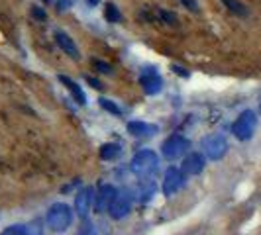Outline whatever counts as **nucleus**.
<instances>
[{
  "label": "nucleus",
  "instance_id": "6e6552de",
  "mask_svg": "<svg viewBox=\"0 0 261 235\" xmlns=\"http://www.w3.org/2000/svg\"><path fill=\"white\" fill-rule=\"evenodd\" d=\"M185 183V174L183 170H179L177 167H171L167 172H165V181H163V194L171 196L175 194Z\"/></svg>",
  "mask_w": 261,
  "mask_h": 235
},
{
  "label": "nucleus",
  "instance_id": "ddd939ff",
  "mask_svg": "<svg viewBox=\"0 0 261 235\" xmlns=\"http://www.w3.org/2000/svg\"><path fill=\"white\" fill-rule=\"evenodd\" d=\"M157 126L153 124H145V122H130L128 124V133H132L134 137H151L153 133H157Z\"/></svg>",
  "mask_w": 261,
  "mask_h": 235
},
{
  "label": "nucleus",
  "instance_id": "9d476101",
  "mask_svg": "<svg viewBox=\"0 0 261 235\" xmlns=\"http://www.w3.org/2000/svg\"><path fill=\"white\" fill-rule=\"evenodd\" d=\"M204 169V157L200 155V153H191V155H187L183 163V174L187 177H191V174H198V172H202Z\"/></svg>",
  "mask_w": 261,
  "mask_h": 235
},
{
  "label": "nucleus",
  "instance_id": "39448f33",
  "mask_svg": "<svg viewBox=\"0 0 261 235\" xmlns=\"http://www.w3.org/2000/svg\"><path fill=\"white\" fill-rule=\"evenodd\" d=\"M161 149H163V155L167 159H177L189 149V141L185 139L183 135H171L169 139H165Z\"/></svg>",
  "mask_w": 261,
  "mask_h": 235
},
{
  "label": "nucleus",
  "instance_id": "6ab92c4d",
  "mask_svg": "<svg viewBox=\"0 0 261 235\" xmlns=\"http://www.w3.org/2000/svg\"><path fill=\"white\" fill-rule=\"evenodd\" d=\"M157 16H159V18H161L165 24H169V26H177V22H179L175 14L167 12V10H163V8H159V10H157Z\"/></svg>",
  "mask_w": 261,
  "mask_h": 235
},
{
  "label": "nucleus",
  "instance_id": "0eeeda50",
  "mask_svg": "<svg viewBox=\"0 0 261 235\" xmlns=\"http://www.w3.org/2000/svg\"><path fill=\"white\" fill-rule=\"evenodd\" d=\"M132 212V198L128 194H116L110 208H108V214L114 218V220H122L126 218Z\"/></svg>",
  "mask_w": 261,
  "mask_h": 235
},
{
  "label": "nucleus",
  "instance_id": "7ed1b4c3",
  "mask_svg": "<svg viewBox=\"0 0 261 235\" xmlns=\"http://www.w3.org/2000/svg\"><path fill=\"white\" fill-rule=\"evenodd\" d=\"M157 163H159V159L153 151H140L138 155L132 159V170H134V174H138V177H147V174H151L153 170H157Z\"/></svg>",
  "mask_w": 261,
  "mask_h": 235
},
{
  "label": "nucleus",
  "instance_id": "412c9836",
  "mask_svg": "<svg viewBox=\"0 0 261 235\" xmlns=\"http://www.w3.org/2000/svg\"><path fill=\"white\" fill-rule=\"evenodd\" d=\"M30 10H32V16H34L36 20H39V22H45V20H47V14H45L43 8H39V6H32Z\"/></svg>",
  "mask_w": 261,
  "mask_h": 235
},
{
  "label": "nucleus",
  "instance_id": "c85d7f7f",
  "mask_svg": "<svg viewBox=\"0 0 261 235\" xmlns=\"http://www.w3.org/2000/svg\"><path fill=\"white\" fill-rule=\"evenodd\" d=\"M43 2H45V4H47V2H51V0H43Z\"/></svg>",
  "mask_w": 261,
  "mask_h": 235
},
{
  "label": "nucleus",
  "instance_id": "4be33fe9",
  "mask_svg": "<svg viewBox=\"0 0 261 235\" xmlns=\"http://www.w3.org/2000/svg\"><path fill=\"white\" fill-rule=\"evenodd\" d=\"M92 65H94V69H96L98 73H102V75H110V73H112V67L108 65V63H105V61H94Z\"/></svg>",
  "mask_w": 261,
  "mask_h": 235
},
{
  "label": "nucleus",
  "instance_id": "dca6fc26",
  "mask_svg": "<svg viewBox=\"0 0 261 235\" xmlns=\"http://www.w3.org/2000/svg\"><path fill=\"white\" fill-rule=\"evenodd\" d=\"M118 155H120V145L118 143H106L100 147V159H105V161H112Z\"/></svg>",
  "mask_w": 261,
  "mask_h": 235
},
{
  "label": "nucleus",
  "instance_id": "f3484780",
  "mask_svg": "<svg viewBox=\"0 0 261 235\" xmlns=\"http://www.w3.org/2000/svg\"><path fill=\"white\" fill-rule=\"evenodd\" d=\"M222 2L228 6V10H230V12L238 14V16H248V8H246L240 0H222Z\"/></svg>",
  "mask_w": 261,
  "mask_h": 235
},
{
  "label": "nucleus",
  "instance_id": "cd10ccee",
  "mask_svg": "<svg viewBox=\"0 0 261 235\" xmlns=\"http://www.w3.org/2000/svg\"><path fill=\"white\" fill-rule=\"evenodd\" d=\"M87 2H89V4H92V6H94V4H98V0H87Z\"/></svg>",
  "mask_w": 261,
  "mask_h": 235
},
{
  "label": "nucleus",
  "instance_id": "1a4fd4ad",
  "mask_svg": "<svg viewBox=\"0 0 261 235\" xmlns=\"http://www.w3.org/2000/svg\"><path fill=\"white\" fill-rule=\"evenodd\" d=\"M116 188L114 186H110V184H105V186H100V190H98V194L94 198V206H96V212L98 214H102V212H108L110 208V204H112V200H114V196H116Z\"/></svg>",
  "mask_w": 261,
  "mask_h": 235
},
{
  "label": "nucleus",
  "instance_id": "9b49d317",
  "mask_svg": "<svg viewBox=\"0 0 261 235\" xmlns=\"http://www.w3.org/2000/svg\"><path fill=\"white\" fill-rule=\"evenodd\" d=\"M91 206H92V188H85L75 198V210H77V214L81 218H85L91 212Z\"/></svg>",
  "mask_w": 261,
  "mask_h": 235
},
{
  "label": "nucleus",
  "instance_id": "b1692460",
  "mask_svg": "<svg viewBox=\"0 0 261 235\" xmlns=\"http://www.w3.org/2000/svg\"><path fill=\"white\" fill-rule=\"evenodd\" d=\"M181 4L187 6L191 12H198V2L196 0H181Z\"/></svg>",
  "mask_w": 261,
  "mask_h": 235
},
{
  "label": "nucleus",
  "instance_id": "a211bd4d",
  "mask_svg": "<svg viewBox=\"0 0 261 235\" xmlns=\"http://www.w3.org/2000/svg\"><path fill=\"white\" fill-rule=\"evenodd\" d=\"M105 18L108 22H112V24H118L122 20V14H120V10H118L114 4H108L105 10Z\"/></svg>",
  "mask_w": 261,
  "mask_h": 235
},
{
  "label": "nucleus",
  "instance_id": "2eb2a0df",
  "mask_svg": "<svg viewBox=\"0 0 261 235\" xmlns=\"http://www.w3.org/2000/svg\"><path fill=\"white\" fill-rule=\"evenodd\" d=\"M59 80H61V84H65L67 91L73 94V98L77 100L79 106H85L87 104V96H85V92H83V89L79 86L75 80H71L69 77H65V75H59Z\"/></svg>",
  "mask_w": 261,
  "mask_h": 235
},
{
  "label": "nucleus",
  "instance_id": "393cba45",
  "mask_svg": "<svg viewBox=\"0 0 261 235\" xmlns=\"http://www.w3.org/2000/svg\"><path fill=\"white\" fill-rule=\"evenodd\" d=\"M87 82L91 84L92 89H96V91H102V89H105V86H102V84H100L96 78H92V77H87Z\"/></svg>",
  "mask_w": 261,
  "mask_h": 235
},
{
  "label": "nucleus",
  "instance_id": "f03ea898",
  "mask_svg": "<svg viewBox=\"0 0 261 235\" xmlns=\"http://www.w3.org/2000/svg\"><path fill=\"white\" fill-rule=\"evenodd\" d=\"M255 126H257V118H255V114H253L251 110H246V112H242L240 118L234 122L232 133H234L240 141H248L249 137L253 135V131H255Z\"/></svg>",
  "mask_w": 261,
  "mask_h": 235
},
{
  "label": "nucleus",
  "instance_id": "bb28decb",
  "mask_svg": "<svg viewBox=\"0 0 261 235\" xmlns=\"http://www.w3.org/2000/svg\"><path fill=\"white\" fill-rule=\"evenodd\" d=\"M69 6V0H59V10H67Z\"/></svg>",
  "mask_w": 261,
  "mask_h": 235
},
{
  "label": "nucleus",
  "instance_id": "a878e982",
  "mask_svg": "<svg viewBox=\"0 0 261 235\" xmlns=\"http://www.w3.org/2000/svg\"><path fill=\"white\" fill-rule=\"evenodd\" d=\"M173 71H175V73H177V75H179V77H189V71H187V69H183V67H173Z\"/></svg>",
  "mask_w": 261,
  "mask_h": 235
},
{
  "label": "nucleus",
  "instance_id": "4468645a",
  "mask_svg": "<svg viewBox=\"0 0 261 235\" xmlns=\"http://www.w3.org/2000/svg\"><path fill=\"white\" fill-rule=\"evenodd\" d=\"M41 225L38 222L30 223V225H12L8 229H4L2 235H41Z\"/></svg>",
  "mask_w": 261,
  "mask_h": 235
},
{
  "label": "nucleus",
  "instance_id": "f257e3e1",
  "mask_svg": "<svg viewBox=\"0 0 261 235\" xmlns=\"http://www.w3.org/2000/svg\"><path fill=\"white\" fill-rule=\"evenodd\" d=\"M45 222H47V225L51 227L53 231H65L67 227L71 225V222H73V212L67 204L57 202L49 208L47 216H45Z\"/></svg>",
  "mask_w": 261,
  "mask_h": 235
},
{
  "label": "nucleus",
  "instance_id": "5701e85b",
  "mask_svg": "<svg viewBox=\"0 0 261 235\" xmlns=\"http://www.w3.org/2000/svg\"><path fill=\"white\" fill-rule=\"evenodd\" d=\"M77 235H94V231H92V223L91 222L83 223V225H81V229L77 231Z\"/></svg>",
  "mask_w": 261,
  "mask_h": 235
},
{
  "label": "nucleus",
  "instance_id": "20e7f679",
  "mask_svg": "<svg viewBox=\"0 0 261 235\" xmlns=\"http://www.w3.org/2000/svg\"><path fill=\"white\" fill-rule=\"evenodd\" d=\"M202 149H204V155L208 157V159L218 161V159H222V157L226 155V151H228V141H226L224 135L214 133V135H208V137L202 141Z\"/></svg>",
  "mask_w": 261,
  "mask_h": 235
},
{
  "label": "nucleus",
  "instance_id": "f8f14e48",
  "mask_svg": "<svg viewBox=\"0 0 261 235\" xmlns=\"http://www.w3.org/2000/svg\"><path fill=\"white\" fill-rule=\"evenodd\" d=\"M55 41H57V45L63 49V51L71 57V59H79L81 55H79V49H77V45H75V41L67 36L65 32H55Z\"/></svg>",
  "mask_w": 261,
  "mask_h": 235
},
{
  "label": "nucleus",
  "instance_id": "423d86ee",
  "mask_svg": "<svg viewBox=\"0 0 261 235\" xmlns=\"http://www.w3.org/2000/svg\"><path fill=\"white\" fill-rule=\"evenodd\" d=\"M140 84L144 86L145 94H159L163 89V80L155 73V69H144L140 75Z\"/></svg>",
  "mask_w": 261,
  "mask_h": 235
},
{
  "label": "nucleus",
  "instance_id": "aec40b11",
  "mask_svg": "<svg viewBox=\"0 0 261 235\" xmlns=\"http://www.w3.org/2000/svg\"><path fill=\"white\" fill-rule=\"evenodd\" d=\"M98 102H100V106L105 108L106 112H110V114H114V116H120V114H122V110H120L112 100H108V98H100Z\"/></svg>",
  "mask_w": 261,
  "mask_h": 235
}]
</instances>
